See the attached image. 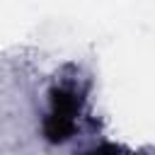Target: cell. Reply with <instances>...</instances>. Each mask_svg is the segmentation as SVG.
<instances>
[{"mask_svg":"<svg viewBox=\"0 0 155 155\" xmlns=\"http://www.w3.org/2000/svg\"><path fill=\"white\" fill-rule=\"evenodd\" d=\"M92 155H119V150H116V148H99V150H94Z\"/></svg>","mask_w":155,"mask_h":155,"instance_id":"1","label":"cell"}]
</instances>
